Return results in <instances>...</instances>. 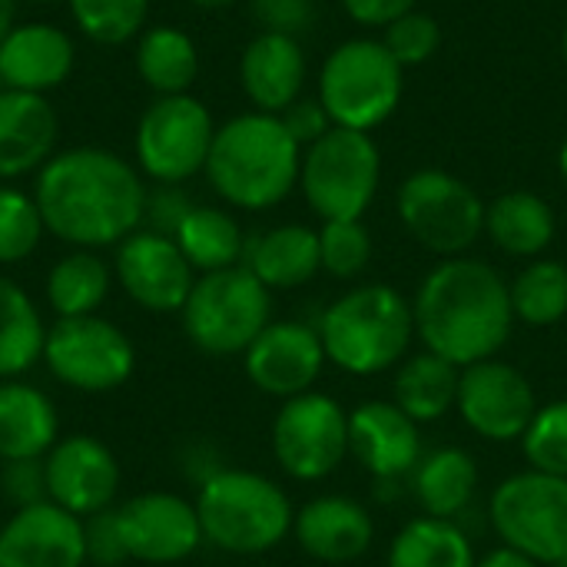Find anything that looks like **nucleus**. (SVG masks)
<instances>
[{
  "mask_svg": "<svg viewBox=\"0 0 567 567\" xmlns=\"http://www.w3.org/2000/svg\"><path fill=\"white\" fill-rule=\"evenodd\" d=\"M143 176L113 150L73 146L53 153L33 183V199L50 236L73 249L120 246L143 226Z\"/></svg>",
  "mask_w": 567,
  "mask_h": 567,
  "instance_id": "obj_1",
  "label": "nucleus"
},
{
  "mask_svg": "<svg viewBox=\"0 0 567 567\" xmlns=\"http://www.w3.org/2000/svg\"><path fill=\"white\" fill-rule=\"evenodd\" d=\"M415 339L425 352L468 369L495 359L515 329L508 279L468 256L442 259L412 299Z\"/></svg>",
  "mask_w": 567,
  "mask_h": 567,
  "instance_id": "obj_2",
  "label": "nucleus"
},
{
  "mask_svg": "<svg viewBox=\"0 0 567 567\" xmlns=\"http://www.w3.org/2000/svg\"><path fill=\"white\" fill-rule=\"evenodd\" d=\"M302 146L289 136L276 113H243L216 126L206 179L213 193L236 209H272L296 186Z\"/></svg>",
  "mask_w": 567,
  "mask_h": 567,
  "instance_id": "obj_3",
  "label": "nucleus"
},
{
  "mask_svg": "<svg viewBox=\"0 0 567 567\" xmlns=\"http://www.w3.org/2000/svg\"><path fill=\"white\" fill-rule=\"evenodd\" d=\"M326 359L349 375H382L395 369L415 342L412 302L385 282L355 286L319 319Z\"/></svg>",
  "mask_w": 567,
  "mask_h": 567,
  "instance_id": "obj_4",
  "label": "nucleus"
},
{
  "mask_svg": "<svg viewBox=\"0 0 567 567\" xmlns=\"http://www.w3.org/2000/svg\"><path fill=\"white\" fill-rule=\"evenodd\" d=\"M203 542L216 551L256 558L292 535L296 508L279 482L249 468H223L196 492Z\"/></svg>",
  "mask_w": 567,
  "mask_h": 567,
  "instance_id": "obj_5",
  "label": "nucleus"
},
{
  "mask_svg": "<svg viewBox=\"0 0 567 567\" xmlns=\"http://www.w3.org/2000/svg\"><path fill=\"white\" fill-rule=\"evenodd\" d=\"M186 339L213 355H243L272 322V292L239 262L219 272H203L183 306Z\"/></svg>",
  "mask_w": 567,
  "mask_h": 567,
  "instance_id": "obj_6",
  "label": "nucleus"
},
{
  "mask_svg": "<svg viewBox=\"0 0 567 567\" xmlns=\"http://www.w3.org/2000/svg\"><path fill=\"white\" fill-rule=\"evenodd\" d=\"M402 63L385 50L382 40L355 37L339 43L319 73V103L332 126L372 133L382 126L405 90Z\"/></svg>",
  "mask_w": 567,
  "mask_h": 567,
  "instance_id": "obj_7",
  "label": "nucleus"
},
{
  "mask_svg": "<svg viewBox=\"0 0 567 567\" xmlns=\"http://www.w3.org/2000/svg\"><path fill=\"white\" fill-rule=\"evenodd\" d=\"M382 179V153L372 133L332 126L322 140L306 146L299 186L309 209L329 219H362Z\"/></svg>",
  "mask_w": 567,
  "mask_h": 567,
  "instance_id": "obj_8",
  "label": "nucleus"
},
{
  "mask_svg": "<svg viewBox=\"0 0 567 567\" xmlns=\"http://www.w3.org/2000/svg\"><path fill=\"white\" fill-rule=\"evenodd\" d=\"M488 525L498 542L542 567L567 558V478L515 472L488 498Z\"/></svg>",
  "mask_w": 567,
  "mask_h": 567,
  "instance_id": "obj_9",
  "label": "nucleus"
},
{
  "mask_svg": "<svg viewBox=\"0 0 567 567\" xmlns=\"http://www.w3.org/2000/svg\"><path fill=\"white\" fill-rule=\"evenodd\" d=\"M482 196L445 169H419L395 193V213L405 233L442 259L465 256L485 233Z\"/></svg>",
  "mask_w": 567,
  "mask_h": 567,
  "instance_id": "obj_10",
  "label": "nucleus"
},
{
  "mask_svg": "<svg viewBox=\"0 0 567 567\" xmlns=\"http://www.w3.org/2000/svg\"><path fill=\"white\" fill-rule=\"evenodd\" d=\"M213 136V113L196 96H156L136 123V163L156 186H179L206 169Z\"/></svg>",
  "mask_w": 567,
  "mask_h": 567,
  "instance_id": "obj_11",
  "label": "nucleus"
},
{
  "mask_svg": "<svg viewBox=\"0 0 567 567\" xmlns=\"http://www.w3.org/2000/svg\"><path fill=\"white\" fill-rule=\"evenodd\" d=\"M43 365L60 385L100 395L130 382L136 349L130 336L103 316L56 319L47 329Z\"/></svg>",
  "mask_w": 567,
  "mask_h": 567,
  "instance_id": "obj_12",
  "label": "nucleus"
},
{
  "mask_svg": "<svg viewBox=\"0 0 567 567\" xmlns=\"http://www.w3.org/2000/svg\"><path fill=\"white\" fill-rule=\"evenodd\" d=\"M272 455L292 482H322L349 458V412L326 392L286 399L272 419Z\"/></svg>",
  "mask_w": 567,
  "mask_h": 567,
  "instance_id": "obj_13",
  "label": "nucleus"
},
{
  "mask_svg": "<svg viewBox=\"0 0 567 567\" xmlns=\"http://www.w3.org/2000/svg\"><path fill=\"white\" fill-rule=\"evenodd\" d=\"M455 412L478 439L508 445L522 442V435L528 432L538 412V395L532 379L518 365L485 359L462 369Z\"/></svg>",
  "mask_w": 567,
  "mask_h": 567,
  "instance_id": "obj_14",
  "label": "nucleus"
},
{
  "mask_svg": "<svg viewBox=\"0 0 567 567\" xmlns=\"http://www.w3.org/2000/svg\"><path fill=\"white\" fill-rule=\"evenodd\" d=\"M113 279L140 309L169 316L183 312L196 282V269L186 262L173 236L136 229L116 246Z\"/></svg>",
  "mask_w": 567,
  "mask_h": 567,
  "instance_id": "obj_15",
  "label": "nucleus"
},
{
  "mask_svg": "<svg viewBox=\"0 0 567 567\" xmlns=\"http://www.w3.org/2000/svg\"><path fill=\"white\" fill-rule=\"evenodd\" d=\"M326 362L319 329L299 319H272L243 352L246 379L282 402L312 392Z\"/></svg>",
  "mask_w": 567,
  "mask_h": 567,
  "instance_id": "obj_16",
  "label": "nucleus"
},
{
  "mask_svg": "<svg viewBox=\"0 0 567 567\" xmlns=\"http://www.w3.org/2000/svg\"><path fill=\"white\" fill-rule=\"evenodd\" d=\"M47 502L56 508L90 518L113 508L120 492V462L116 455L93 435H66L60 439L47 458Z\"/></svg>",
  "mask_w": 567,
  "mask_h": 567,
  "instance_id": "obj_17",
  "label": "nucleus"
},
{
  "mask_svg": "<svg viewBox=\"0 0 567 567\" xmlns=\"http://www.w3.org/2000/svg\"><path fill=\"white\" fill-rule=\"evenodd\" d=\"M120 525L130 561L143 565H183L203 545L196 505L173 492H143L130 498L120 505Z\"/></svg>",
  "mask_w": 567,
  "mask_h": 567,
  "instance_id": "obj_18",
  "label": "nucleus"
},
{
  "mask_svg": "<svg viewBox=\"0 0 567 567\" xmlns=\"http://www.w3.org/2000/svg\"><path fill=\"white\" fill-rule=\"evenodd\" d=\"M349 455L382 485L412 478L422 462V432L392 399H369L349 412Z\"/></svg>",
  "mask_w": 567,
  "mask_h": 567,
  "instance_id": "obj_19",
  "label": "nucleus"
},
{
  "mask_svg": "<svg viewBox=\"0 0 567 567\" xmlns=\"http://www.w3.org/2000/svg\"><path fill=\"white\" fill-rule=\"evenodd\" d=\"M83 518L40 502L17 508L0 528V567H83Z\"/></svg>",
  "mask_w": 567,
  "mask_h": 567,
  "instance_id": "obj_20",
  "label": "nucleus"
},
{
  "mask_svg": "<svg viewBox=\"0 0 567 567\" xmlns=\"http://www.w3.org/2000/svg\"><path fill=\"white\" fill-rule=\"evenodd\" d=\"M292 538L319 565H352L372 548L375 518L349 495H316L296 508Z\"/></svg>",
  "mask_w": 567,
  "mask_h": 567,
  "instance_id": "obj_21",
  "label": "nucleus"
},
{
  "mask_svg": "<svg viewBox=\"0 0 567 567\" xmlns=\"http://www.w3.org/2000/svg\"><path fill=\"white\" fill-rule=\"evenodd\" d=\"M76 66V47L66 30L33 20L13 23V30L0 43V80L3 90L20 93H50Z\"/></svg>",
  "mask_w": 567,
  "mask_h": 567,
  "instance_id": "obj_22",
  "label": "nucleus"
},
{
  "mask_svg": "<svg viewBox=\"0 0 567 567\" xmlns=\"http://www.w3.org/2000/svg\"><path fill=\"white\" fill-rule=\"evenodd\" d=\"M239 83L259 113H282L302 96L306 83V53L299 37L262 30L252 37L239 56Z\"/></svg>",
  "mask_w": 567,
  "mask_h": 567,
  "instance_id": "obj_23",
  "label": "nucleus"
},
{
  "mask_svg": "<svg viewBox=\"0 0 567 567\" xmlns=\"http://www.w3.org/2000/svg\"><path fill=\"white\" fill-rule=\"evenodd\" d=\"M60 136L56 110L40 93L0 90V179L40 169Z\"/></svg>",
  "mask_w": 567,
  "mask_h": 567,
  "instance_id": "obj_24",
  "label": "nucleus"
},
{
  "mask_svg": "<svg viewBox=\"0 0 567 567\" xmlns=\"http://www.w3.org/2000/svg\"><path fill=\"white\" fill-rule=\"evenodd\" d=\"M243 266L269 289H299L322 272L319 256V229L302 223H286L259 233L246 243Z\"/></svg>",
  "mask_w": 567,
  "mask_h": 567,
  "instance_id": "obj_25",
  "label": "nucleus"
},
{
  "mask_svg": "<svg viewBox=\"0 0 567 567\" xmlns=\"http://www.w3.org/2000/svg\"><path fill=\"white\" fill-rule=\"evenodd\" d=\"M60 442V419L50 395L30 382H0V462L47 458Z\"/></svg>",
  "mask_w": 567,
  "mask_h": 567,
  "instance_id": "obj_26",
  "label": "nucleus"
},
{
  "mask_svg": "<svg viewBox=\"0 0 567 567\" xmlns=\"http://www.w3.org/2000/svg\"><path fill=\"white\" fill-rule=\"evenodd\" d=\"M478 492V462L458 445H442L422 455L412 472V495L432 518L458 522Z\"/></svg>",
  "mask_w": 567,
  "mask_h": 567,
  "instance_id": "obj_27",
  "label": "nucleus"
},
{
  "mask_svg": "<svg viewBox=\"0 0 567 567\" xmlns=\"http://www.w3.org/2000/svg\"><path fill=\"white\" fill-rule=\"evenodd\" d=\"M555 209L528 189L502 193L485 209L488 239L515 259H542V252L555 243Z\"/></svg>",
  "mask_w": 567,
  "mask_h": 567,
  "instance_id": "obj_28",
  "label": "nucleus"
},
{
  "mask_svg": "<svg viewBox=\"0 0 567 567\" xmlns=\"http://www.w3.org/2000/svg\"><path fill=\"white\" fill-rule=\"evenodd\" d=\"M458 382H462V369L445 362L442 355L432 352H419V355H405L395 365V382H392V402L415 419L419 425L439 422L449 412H455L458 402Z\"/></svg>",
  "mask_w": 567,
  "mask_h": 567,
  "instance_id": "obj_29",
  "label": "nucleus"
},
{
  "mask_svg": "<svg viewBox=\"0 0 567 567\" xmlns=\"http://www.w3.org/2000/svg\"><path fill=\"white\" fill-rule=\"evenodd\" d=\"M136 73L156 96L189 93L199 76V50L179 27H146L136 40Z\"/></svg>",
  "mask_w": 567,
  "mask_h": 567,
  "instance_id": "obj_30",
  "label": "nucleus"
},
{
  "mask_svg": "<svg viewBox=\"0 0 567 567\" xmlns=\"http://www.w3.org/2000/svg\"><path fill=\"white\" fill-rule=\"evenodd\" d=\"M389 567H475L478 555L458 522L419 515L389 545Z\"/></svg>",
  "mask_w": 567,
  "mask_h": 567,
  "instance_id": "obj_31",
  "label": "nucleus"
},
{
  "mask_svg": "<svg viewBox=\"0 0 567 567\" xmlns=\"http://www.w3.org/2000/svg\"><path fill=\"white\" fill-rule=\"evenodd\" d=\"M47 322L23 286L0 276V382L20 379L43 362Z\"/></svg>",
  "mask_w": 567,
  "mask_h": 567,
  "instance_id": "obj_32",
  "label": "nucleus"
},
{
  "mask_svg": "<svg viewBox=\"0 0 567 567\" xmlns=\"http://www.w3.org/2000/svg\"><path fill=\"white\" fill-rule=\"evenodd\" d=\"M173 239L199 276L239 266L246 256V236L236 216L219 206H193Z\"/></svg>",
  "mask_w": 567,
  "mask_h": 567,
  "instance_id": "obj_33",
  "label": "nucleus"
},
{
  "mask_svg": "<svg viewBox=\"0 0 567 567\" xmlns=\"http://www.w3.org/2000/svg\"><path fill=\"white\" fill-rule=\"evenodd\" d=\"M113 286V266L93 249H73L53 262L47 276V302L56 319L96 316Z\"/></svg>",
  "mask_w": 567,
  "mask_h": 567,
  "instance_id": "obj_34",
  "label": "nucleus"
},
{
  "mask_svg": "<svg viewBox=\"0 0 567 567\" xmlns=\"http://www.w3.org/2000/svg\"><path fill=\"white\" fill-rule=\"evenodd\" d=\"M515 322L532 329L558 326L567 316V266L558 259H532L512 282Z\"/></svg>",
  "mask_w": 567,
  "mask_h": 567,
  "instance_id": "obj_35",
  "label": "nucleus"
},
{
  "mask_svg": "<svg viewBox=\"0 0 567 567\" xmlns=\"http://www.w3.org/2000/svg\"><path fill=\"white\" fill-rule=\"evenodd\" d=\"M80 33L103 47H120L140 37L150 17V0H66Z\"/></svg>",
  "mask_w": 567,
  "mask_h": 567,
  "instance_id": "obj_36",
  "label": "nucleus"
},
{
  "mask_svg": "<svg viewBox=\"0 0 567 567\" xmlns=\"http://www.w3.org/2000/svg\"><path fill=\"white\" fill-rule=\"evenodd\" d=\"M43 233L47 226L33 193H23L17 186H0V266H13L33 256Z\"/></svg>",
  "mask_w": 567,
  "mask_h": 567,
  "instance_id": "obj_37",
  "label": "nucleus"
},
{
  "mask_svg": "<svg viewBox=\"0 0 567 567\" xmlns=\"http://www.w3.org/2000/svg\"><path fill=\"white\" fill-rule=\"evenodd\" d=\"M528 468L567 478V399L538 405L528 432L522 435Z\"/></svg>",
  "mask_w": 567,
  "mask_h": 567,
  "instance_id": "obj_38",
  "label": "nucleus"
},
{
  "mask_svg": "<svg viewBox=\"0 0 567 567\" xmlns=\"http://www.w3.org/2000/svg\"><path fill=\"white\" fill-rule=\"evenodd\" d=\"M322 272L336 279H355L372 262V236L362 219H329L319 229Z\"/></svg>",
  "mask_w": 567,
  "mask_h": 567,
  "instance_id": "obj_39",
  "label": "nucleus"
},
{
  "mask_svg": "<svg viewBox=\"0 0 567 567\" xmlns=\"http://www.w3.org/2000/svg\"><path fill=\"white\" fill-rule=\"evenodd\" d=\"M385 50L402 63V66H419L425 60H432L442 47V30L435 23V17L422 13V10H409L399 20H392L385 27L382 37Z\"/></svg>",
  "mask_w": 567,
  "mask_h": 567,
  "instance_id": "obj_40",
  "label": "nucleus"
},
{
  "mask_svg": "<svg viewBox=\"0 0 567 567\" xmlns=\"http://www.w3.org/2000/svg\"><path fill=\"white\" fill-rule=\"evenodd\" d=\"M83 542H86V565L123 567L130 561L120 508H106L100 515L83 518Z\"/></svg>",
  "mask_w": 567,
  "mask_h": 567,
  "instance_id": "obj_41",
  "label": "nucleus"
},
{
  "mask_svg": "<svg viewBox=\"0 0 567 567\" xmlns=\"http://www.w3.org/2000/svg\"><path fill=\"white\" fill-rule=\"evenodd\" d=\"M3 495L13 508H30L47 502V472H43V458H30V462H7L3 465Z\"/></svg>",
  "mask_w": 567,
  "mask_h": 567,
  "instance_id": "obj_42",
  "label": "nucleus"
},
{
  "mask_svg": "<svg viewBox=\"0 0 567 567\" xmlns=\"http://www.w3.org/2000/svg\"><path fill=\"white\" fill-rule=\"evenodd\" d=\"M252 10H256L262 30L286 33V37L306 33L316 20L312 0H252Z\"/></svg>",
  "mask_w": 567,
  "mask_h": 567,
  "instance_id": "obj_43",
  "label": "nucleus"
},
{
  "mask_svg": "<svg viewBox=\"0 0 567 567\" xmlns=\"http://www.w3.org/2000/svg\"><path fill=\"white\" fill-rule=\"evenodd\" d=\"M279 120H282V126L289 130V136H292L299 146H312L316 140H322V136L332 130V120H329L326 106L319 103V96H316V100L299 96L292 106H286V110L279 113Z\"/></svg>",
  "mask_w": 567,
  "mask_h": 567,
  "instance_id": "obj_44",
  "label": "nucleus"
},
{
  "mask_svg": "<svg viewBox=\"0 0 567 567\" xmlns=\"http://www.w3.org/2000/svg\"><path fill=\"white\" fill-rule=\"evenodd\" d=\"M189 209H193V203H189V196L179 186H156L153 193H146L143 223H150L153 233L173 236L179 229V223L186 219Z\"/></svg>",
  "mask_w": 567,
  "mask_h": 567,
  "instance_id": "obj_45",
  "label": "nucleus"
},
{
  "mask_svg": "<svg viewBox=\"0 0 567 567\" xmlns=\"http://www.w3.org/2000/svg\"><path fill=\"white\" fill-rule=\"evenodd\" d=\"M342 7L362 27H389L402 13L415 10V0H342Z\"/></svg>",
  "mask_w": 567,
  "mask_h": 567,
  "instance_id": "obj_46",
  "label": "nucleus"
},
{
  "mask_svg": "<svg viewBox=\"0 0 567 567\" xmlns=\"http://www.w3.org/2000/svg\"><path fill=\"white\" fill-rule=\"evenodd\" d=\"M183 468H186V475L196 482V488L203 485V482H209L216 472H223L226 465L219 462V455L209 449V445H193L189 452H186V462H183Z\"/></svg>",
  "mask_w": 567,
  "mask_h": 567,
  "instance_id": "obj_47",
  "label": "nucleus"
},
{
  "mask_svg": "<svg viewBox=\"0 0 567 567\" xmlns=\"http://www.w3.org/2000/svg\"><path fill=\"white\" fill-rule=\"evenodd\" d=\"M475 567H542V565H538V561H532V558H525V555H518V551H512V548H505V545H498L495 551L482 555Z\"/></svg>",
  "mask_w": 567,
  "mask_h": 567,
  "instance_id": "obj_48",
  "label": "nucleus"
},
{
  "mask_svg": "<svg viewBox=\"0 0 567 567\" xmlns=\"http://www.w3.org/2000/svg\"><path fill=\"white\" fill-rule=\"evenodd\" d=\"M13 17H17V0H0V43L13 30Z\"/></svg>",
  "mask_w": 567,
  "mask_h": 567,
  "instance_id": "obj_49",
  "label": "nucleus"
},
{
  "mask_svg": "<svg viewBox=\"0 0 567 567\" xmlns=\"http://www.w3.org/2000/svg\"><path fill=\"white\" fill-rule=\"evenodd\" d=\"M193 7H199V10H223V7H233V3H239V0H189Z\"/></svg>",
  "mask_w": 567,
  "mask_h": 567,
  "instance_id": "obj_50",
  "label": "nucleus"
},
{
  "mask_svg": "<svg viewBox=\"0 0 567 567\" xmlns=\"http://www.w3.org/2000/svg\"><path fill=\"white\" fill-rule=\"evenodd\" d=\"M558 169H561V179L567 183V140L565 146H561V153H558Z\"/></svg>",
  "mask_w": 567,
  "mask_h": 567,
  "instance_id": "obj_51",
  "label": "nucleus"
},
{
  "mask_svg": "<svg viewBox=\"0 0 567 567\" xmlns=\"http://www.w3.org/2000/svg\"><path fill=\"white\" fill-rule=\"evenodd\" d=\"M561 53H565V63H567V23H565V33H561Z\"/></svg>",
  "mask_w": 567,
  "mask_h": 567,
  "instance_id": "obj_52",
  "label": "nucleus"
},
{
  "mask_svg": "<svg viewBox=\"0 0 567 567\" xmlns=\"http://www.w3.org/2000/svg\"><path fill=\"white\" fill-rule=\"evenodd\" d=\"M27 3H56V0H27Z\"/></svg>",
  "mask_w": 567,
  "mask_h": 567,
  "instance_id": "obj_53",
  "label": "nucleus"
},
{
  "mask_svg": "<svg viewBox=\"0 0 567 567\" xmlns=\"http://www.w3.org/2000/svg\"><path fill=\"white\" fill-rule=\"evenodd\" d=\"M551 567H567V558H561V561H558V565H551Z\"/></svg>",
  "mask_w": 567,
  "mask_h": 567,
  "instance_id": "obj_54",
  "label": "nucleus"
},
{
  "mask_svg": "<svg viewBox=\"0 0 567 567\" xmlns=\"http://www.w3.org/2000/svg\"><path fill=\"white\" fill-rule=\"evenodd\" d=\"M0 90H3V80H0Z\"/></svg>",
  "mask_w": 567,
  "mask_h": 567,
  "instance_id": "obj_55",
  "label": "nucleus"
},
{
  "mask_svg": "<svg viewBox=\"0 0 567 567\" xmlns=\"http://www.w3.org/2000/svg\"><path fill=\"white\" fill-rule=\"evenodd\" d=\"M259 567H272V565H259Z\"/></svg>",
  "mask_w": 567,
  "mask_h": 567,
  "instance_id": "obj_56",
  "label": "nucleus"
}]
</instances>
